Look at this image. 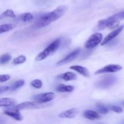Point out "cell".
Wrapping results in <instances>:
<instances>
[{
	"label": "cell",
	"mask_w": 124,
	"mask_h": 124,
	"mask_svg": "<svg viewBox=\"0 0 124 124\" xmlns=\"http://www.w3.org/2000/svg\"><path fill=\"white\" fill-rule=\"evenodd\" d=\"M9 90V87L8 86H2V87H0V94L2 93H4L6 91Z\"/></svg>",
	"instance_id": "obj_29"
},
{
	"label": "cell",
	"mask_w": 124,
	"mask_h": 124,
	"mask_svg": "<svg viewBox=\"0 0 124 124\" xmlns=\"http://www.w3.org/2000/svg\"><path fill=\"white\" fill-rule=\"evenodd\" d=\"M61 43V41L60 39H57L54 40L50 44L48 45L43 51L40 52L36 56L35 58V60L36 61H41L53 54L59 48Z\"/></svg>",
	"instance_id": "obj_2"
},
{
	"label": "cell",
	"mask_w": 124,
	"mask_h": 124,
	"mask_svg": "<svg viewBox=\"0 0 124 124\" xmlns=\"http://www.w3.org/2000/svg\"><path fill=\"white\" fill-rule=\"evenodd\" d=\"M124 25H121V26L118 27L117 28L115 29L113 31H112L111 33H110L108 35H107L105 36V38L102 40V41L101 43V46H104V45L108 44V42H109L110 41H112V40L114 39L116 36H117L120 33H121V31L124 30Z\"/></svg>",
	"instance_id": "obj_10"
},
{
	"label": "cell",
	"mask_w": 124,
	"mask_h": 124,
	"mask_svg": "<svg viewBox=\"0 0 124 124\" xmlns=\"http://www.w3.org/2000/svg\"><path fill=\"white\" fill-rule=\"evenodd\" d=\"M67 10V7L64 6H61L56 9L49 13H45L37 19L35 23V27L36 28L44 27L49 25L52 22L56 21L62 16Z\"/></svg>",
	"instance_id": "obj_1"
},
{
	"label": "cell",
	"mask_w": 124,
	"mask_h": 124,
	"mask_svg": "<svg viewBox=\"0 0 124 124\" xmlns=\"http://www.w3.org/2000/svg\"><path fill=\"white\" fill-rule=\"evenodd\" d=\"M25 61H26V57L24 55H21L13 59V62L15 65H18V64H23V63L25 62Z\"/></svg>",
	"instance_id": "obj_24"
},
{
	"label": "cell",
	"mask_w": 124,
	"mask_h": 124,
	"mask_svg": "<svg viewBox=\"0 0 124 124\" xmlns=\"http://www.w3.org/2000/svg\"><path fill=\"white\" fill-rule=\"evenodd\" d=\"M78 112L79 111L77 108H70L61 113L59 115V117L63 119H73L78 115Z\"/></svg>",
	"instance_id": "obj_12"
},
{
	"label": "cell",
	"mask_w": 124,
	"mask_h": 124,
	"mask_svg": "<svg viewBox=\"0 0 124 124\" xmlns=\"http://www.w3.org/2000/svg\"><path fill=\"white\" fill-rule=\"evenodd\" d=\"M4 113L8 116L13 117L17 121H21L23 117L19 113V110L16 109L14 107H8L7 108L4 110Z\"/></svg>",
	"instance_id": "obj_11"
},
{
	"label": "cell",
	"mask_w": 124,
	"mask_h": 124,
	"mask_svg": "<svg viewBox=\"0 0 124 124\" xmlns=\"http://www.w3.org/2000/svg\"><path fill=\"white\" fill-rule=\"evenodd\" d=\"M70 69L77 71L78 73L82 75V76H85V77H89L90 76L89 71H88V70L87 68L84 67H82L78 65H72V66L70 67Z\"/></svg>",
	"instance_id": "obj_13"
},
{
	"label": "cell",
	"mask_w": 124,
	"mask_h": 124,
	"mask_svg": "<svg viewBox=\"0 0 124 124\" xmlns=\"http://www.w3.org/2000/svg\"><path fill=\"white\" fill-rule=\"evenodd\" d=\"M19 19L24 23H30L33 20V16L30 13H24L19 16Z\"/></svg>",
	"instance_id": "obj_18"
},
{
	"label": "cell",
	"mask_w": 124,
	"mask_h": 124,
	"mask_svg": "<svg viewBox=\"0 0 124 124\" xmlns=\"http://www.w3.org/2000/svg\"><path fill=\"white\" fill-rule=\"evenodd\" d=\"M120 24V21L115 18L114 16H110L106 19H102L99 21L96 29L99 30H104L108 28L109 29H115L119 27Z\"/></svg>",
	"instance_id": "obj_3"
},
{
	"label": "cell",
	"mask_w": 124,
	"mask_h": 124,
	"mask_svg": "<svg viewBox=\"0 0 124 124\" xmlns=\"http://www.w3.org/2000/svg\"><path fill=\"white\" fill-rule=\"evenodd\" d=\"M15 27L16 25L13 24H5L0 25V34L10 31Z\"/></svg>",
	"instance_id": "obj_19"
},
{
	"label": "cell",
	"mask_w": 124,
	"mask_h": 124,
	"mask_svg": "<svg viewBox=\"0 0 124 124\" xmlns=\"http://www.w3.org/2000/svg\"><path fill=\"white\" fill-rule=\"evenodd\" d=\"M103 40V35L101 33H94L91 35L85 43V47L87 49H91L96 47L101 43Z\"/></svg>",
	"instance_id": "obj_6"
},
{
	"label": "cell",
	"mask_w": 124,
	"mask_h": 124,
	"mask_svg": "<svg viewBox=\"0 0 124 124\" xmlns=\"http://www.w3.org/2000/svg\"><path fill=\"white\" fill-rule=\"evenodd\" d=\"M24 83H25V82H24V80L21 79L16 81L12 85V86H11L10 87V90L12 91H15L16 90L18 89V88H19L20 87H23L24 85Z\"/></svg>",
	"instance_id": "obj_21"
},
{
	"label": "cell",
	"mask_w": 124,
	"mask_h": 124,
	"mask_svg": "<svg viewBox=\"0 0 124 124\" xmlns=\"http://www.w3.org/2000/svg\"><path fill=\"white\" fill-rule=\"evenodd\" d=\"M50 104H47V103H40L37 101L35 102H25L18 104V105L13 106L16 109L18 110H25V109H39L47 107Z\"/></svg>",
	"instance_id": "obj_5"
},
{
	"label": "cell",
	"mask_w": 124,
	"mask_h": 124,
	"mask_svg": "<svg viewBox=\"0 0 124 124\" xmlns=\"http://www.w3.org/2000/svg\"><path fill=\"white\" fill-rule=\"evenodd\" d=\"M83 116L85 118L91 120V121H94V120L99 119L101 118L100 115L93 110H86L84 112Z\"/></svg>",
	"instance_id": "obj_14"
},
{
	"label": "cell",
	"mask_w": 124,
	"mask_h": 124,
	"mask_svg": "<svg viewBox=\"0 0 124 124\" xmlns=\"http://www.w3.org/2000/svg\"><path fill=\"white\" fill-rule=\"evenodd\" d=\"M110 109L114 112L117 113H121L123 111V110L121 107L116 106V105H111V106H110Z\"/></svg>",
	"instance_id": "obj_26"
},
{
	"label": "cell",
	"mask_w": 124,
	"mask_h": 124,
	"mask_svg": "<svg viewBox=\"0 0 124 124\" xmlns=\"http://www.w3.org/2000/svg\"><path fill=\"white\" fill-rule=\"evenodd\" d=\"M102 124V123H97V124Z\"/></svg>",
	"instance_id": "obj_30"
},
{
	"label": "cell",
	"mask_w": 124,
	"mask_h": 124,
	"mask_svg": "<svg viewBox=\"0 0 124 124\" xmlns=\"http://www.w3.org/2000/svg\"><path fill=\"white\" fill-rule=\"evenodd\" d=\"M74 89H75V87L73 86L66 85L64 84L59 85L56 88V90L58 92H61V93H65V92L70 93V92H72Z\"/></svg>",
	"instance_id": "obj_17"
},
{
	"label": "cell",
	"mask_w": 124,
	"mask_h": 124,
	"mask_svg": "<svg viewBox=\"0 0 124 124\" xmlns=\"http://www.w3.org/2000/svg\"><path fill=\"white\" fill-rule=\"evenodd\" d=\"M11 59H12V56L8 53H6L0 56V64L4 65V64H7L11 60Z\"/></svg>",
	"instance_id": "obj_22"
},
{
	"label": "cell",
	"mask_w": 124,
	"mask_h": 124,
	"mask_svg": "<svg viewBox=\"0 0 124 124\" xmlns=\"http://www.w3.org/2000/svg\"><path fill=\"white\" fill-rule=\"evenodd\" d=\"M54 97H55V94L54 93L48 92V93H41V94L35 95L33 97V99L38 102L46 104L53 100Z\"/></svg>",
	"instance_id": "obj_8"
},
{
	"label": "cell",
	"mask_w": 124,
	"mask_h": 124,
	"mask_svg": "<svg viewBox=\"0 0 124 124\" xmlns=\"http://www.w3.org/2000/svg\"><path fill=\"white\" fill-rule=\"evenodd\" d=\"M122 69V67L118 64H109L106 65L104 67L101 68L99 70H97L94 74L98 75V74L102 73H116L121 71Z\"/></svg>",
	"instance_id": "obj_7"
},
{
	"label": "cell",
	"mask_w": 124,
	"mask_h": 124,
	"mask_svg": "<svg viewBox=\"0 0 124 124\" xmlns=\"http://www.w3.org/2000/svg\"><path fill=\"white\" fill-rule=\"evenodd\" d=\"M117 81V78L113 75H107L104 76L100 81L96 83V87L102 89H106L112 87Z\"/></svg>",
	"instance_id": "obj_4"
},
{
	"label": "cell",
	"mask_w": 124,
	"mask_h": 124,
	"mask_svg": "<svg viewBox=\"0 0 124 124\" xmlns=\"http://www.w3.org/2000/svg\"><path fill=\"white\" fill-rule=\"evenodd\" d=\"M30 85L35 88H41L42 87V82L40 79H36L31 81Z\"/></svg>",
	"instance_id": "obj_25"
},
{
	"label": "cell",
	"mask_w": 124,
	"mask_h": 124,
	"mask_svg": "<svg viewBox=\"0 0 124 124\" xmlns=\"http://www.w3.org/2000/svg\"><path fill=\"white\" fill-rule=\"evenodd\" d=\"M16 104V101L13 98H4L0 99V107H8L13 106Z\"/></svg>",
	"instance_id": "obj_16"
},
{
	"label": "cell",
	"mask_w": 124,
	"mask_h": 124,
	"mask_svg": "<svg viewBox=\"0 0 124 124\" xmlns=\"http://www.w3.org/2000/svg\"><path fill=\"white\" fill-rule=\"evenodd\" d=\"M80 53H81V48H76V50H75L73 51L72 52L69 53L68 55H67L65 58H64L63 59H62L61 60L58 61V62H57L56 65H58V66H60V65H64V64H67V63H69L70 62L73 61L75 60V59L78 56V55Z\"/></svg>",
	"instance_id": "obj_9"
},
{
	"label": "cell",
	"mask_w": 124,
	"mask_h": 124,
	"mask_svg": "<svg viewBox=\"0 0 124 124\" xmlns=\"http://www.w3.org/2000/svg\"><path fill=\"white\" fill-rule=\"evenodd\" d=\"M4 18H15L16 15L15 14L14 12L12 10L8 9L4 12L0 16V19Z\"/></svg>",
	"instance_id": "obj_20"
},
{
	"label": "cell",
	"mask_w": 124,
	"mask_h": 124,
	"mask_svg": "<svg viewBox=\"0 0 124 124\" xmlns=\"http://www.w3.org/2000/svg\"></svg>",
	"instance_id": "obj_31"
},
{
	"label": "cell",
	"mask_w": 124,
	"mask_h": 124,
	"mask_svg": "<svg viewBox=\"0 0 124 124\" xmlns=\"http://www.w3.org/2000/svg\"><path fill=\"white\" fill-rule=\"evenodd\" d=\"M113 16H114L115 18L119 19V20H120V19H124V11L120 12L117 13H115V15H113Z\"/></svg>",
	"instance_id": "obj_28"
},
{
	"label": "cell",
	"mask_w": 124,
	"mask_h": 124,
	"mask_svg": "<svg viewBox=\"0 0 124 124\" xmlns=\"http://www.w3.org/2000/svg\"><path fill=\"white\" fill-rule=\"evenodd\" d=\"M10 75H0V83L5 82L10 79Z\"/></svg>",
	"instance_id": "obj_27"
},
{
	"label": "cell",
	"mask_w": 124,
	"mask_h": 124,
	"mask_svg": "<svg viewBox=\"0 0 124 124\" xmlns=\"http://www.w3.org/2000/svg\"><path fill=\"white\" fill-rule=\"evenodd\" d=\"M57 78L61 79L65 81H74L77 79V76L73 72H65L64 73L58 75L57 76Z\"/></svg>",
	"instance_id": "obj_15"
},
{
	"label": "cell",
	"mask_w": 124,
	"mask_h": 124,
	"mask_svg": "<svg viewBox=\"0 0 124 124\" xmlns=\"http://www.w3.org/2000/svg\"><path fill=\"white\" fill-rule=\"evenodd\" d=\"M96 107L98 112L100 113L105 115V114H107L108 113V109L107 107H105L102 104H98L96 105Z\"/></svg>",
	"instance_id": "obj_23"
}]
</instances>
